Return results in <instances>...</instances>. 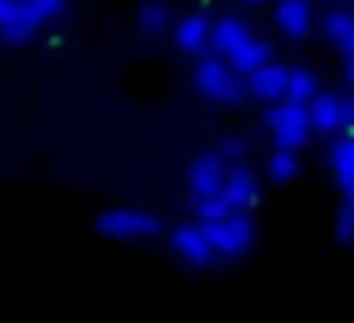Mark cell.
<instances>
[{
	"label": "cell",
	"instance_id": "obj_1",
	"mask_svg": "<svg viewBox=\"0 0 354 323\" xmlns=\"http://www.w3.org/2000/svg\"><path fill=\"white\" fill-rule=\"evenodd\" d=\"M194 88L206 95L209 103H236L240 99V72L225 61L221 54H202L194 65Z\"/></svg>",
	"mask_w": 354,
	"mask_h": 323
},
{
	"label": "cell",
	"instance_id": "obj_2",
	"mask_svg": "<svg viewBox=\"0 0 354 323\" xmlns=\"http://www.w3.org/2000/svg\"><path fill=\"white\" fill-rule=\"evenodd\" d=\"M267 130H270V137H274V148L297 153L308 141V133H313L308 107H301V103H274L270 115H267Z\"/></svg>",
	"mask_w": 354,
	"mask_h": 323
},
{
	"label": "cell",
	"instance_id": "obj_3",
	"mask_svg": "<svg viewBox=\"0 0 354 323\" xmlns=\"http://www.w3.org/2000/svg\"><path fill=\"white\" fill-rule=\"evenodd\" d=\"M95 228L111 239H141V236H156L164 228V221L153 213V209H133V206H118L100 213Z\"/></svg>",
	"mask_w": 354,
	"mask_h": 323
},
{
	"label": "cell",
	"instance_id": "obj_4",
	"mask_svg": "<svg viewBox=\"0 0 354 323\" xmlns=\"http://www.w3.org/2000/svg\"><path fill=\"white\" fill-rule=\"evenodd\" d=\"M206 232H209V244H214V251L221 259H240L255 244V224L248 213H229L225 221L206 224Z\"/></svg>",
	"mask_w": 354,
	"mask_h": 323
},
{
	"label": "cell",
	"instance_id": "obj_5",
	"mask_svg": "<svg viewBox=\"0 0 354 323\" xmlns=\"http://www.w3.org/2000/svg\"><path fill=\"white\" fill-rule=\"evenodd\" d=\"M171 251L179 255L183 262H191V266H206V262L217 259L214 244H209V232L206 224H176L171 228Z\"/></svg>",
	"mask_w": 354,
	"mask_h": 323
},
{
	"label": "cell",
	"instance_id": "obj_6",
	"mask_svg": "<svg viewBox=\"0 0 354 323\" xmlns=\"http://www.w3.org/2000/svg\"><path fill=\"white\" fill-rule=\"evenodd\" d=\"M225 179H229V168H225L221 153H206L191 164L187 171V183H191V198H214V194L225 190Z\"/></svg>",
	"mask_w": 354,
	"mask_h": 323
},
{
	"label": "cell",
	"instance_id": "obj_7",
	"mask_svg": "<svg viewBox=\"0 0 354 323\" xmlns=\"http://www.w3.org/2000/svg\"><path fill=\"white\" fill-rule=\"evenodd\" d=\"M176 46L183 50V54H206V46H214V19H206V16H183L176 23Z\"/></svg>",
	"mask_w": 354,
	"mask_h": 323
},
{
	"label": "cell",
	"instance_id": "obj_8",
	"mask_svg": "<svg viewBox=\"0 0 354 323\" xmlns=\"http://www.w3.org/2000/svg\"><path fill=\"white\" fill-rule=\"evenodd\" d=\"M225 202L232 206V213H244V209L259 206V179L248 168H229V179H225Z\"/></svg>",
	"mask_w": 354,
	"mask_h": 323
},
{
	"label": "cell",
	"instance_id": "obj_9",
	"mask_svg": "<svg viewBox=\"0 0 354 323\" xmlns=\"http://www.w3.org/2000/svg\"><path fill=\"white\" fill-rule=\"evenodd\" d=\"M286 88H290V69L286 65H263L255 77H248V92L263 103H286Z\"/></svg>",
	"mask_w": 354,
	"mask_h": 323
},
{
	"label": "cell",
	"instance_id": "obj_10",
	"mask_svg": "<svg viewBox=\"0 0 354 323\" xmlns=\"http://www.w3.org/2000/svg\"><path fill=\"white\" fill-rule=\"evenodd\" d=\"M308 118L316 133H339L346 126V103L339 95H316L308 103Z\"/></svg>",
	"mask_w": 354,
	"mask_h": 323
},
{
	"label": "cell",
	"instance_id": "obj_11",
	"mask_svg": "<svg viewBox=\"0 0 354 323\" xmlns=\"http://www.w3.org/2000/svg\"><path fill=\"white\" fill-rule=\"evenodd\" d=\"M274 19H278V27H282V35L305 39L308 27H313V4H308V0H278Z\"/></svg>",
	"mask_w": 354,
	"mask_h": 323
},
{
	"label": "cell",
	"instance_id": "obj_12",
	"mask_svg": "<svg viewBox=\"0 0 354 323\" xmlns=\"http://www.w3.org/2000/svg\"><path fill=\"white\" fill-rule=\"evenodd\" d=\"M248 39H252V31H248V23L240 16H217L214 19V50L221 57H232Z\"/></svg>",
	"mask_w": 354,
	"mask_h": 323
},
{
	"label": "cell",
	"instance_id": "obj_13",
	"mask_svg": "<svg viewBox=\"0 0 354 323\" xmlns=\"http://www.w3.org/2000/svg\"><path fill=\"white\" fill-rule=\"evenodd\" d=\"M225 61H229L232 69L240 72V77H255L263 65H270V46H267L263 39H255V35H252V39H248L232 57H225Z\"/></svg>",
	"mask_w": 354,
	"mask_h": 323
},
{
	"label": "cell",
	"instance_id": "obj_14",
	"mask_svg": "<svg viewBox=\"0 0 354 323\" xmlns=\"http://www.w3.org/2000/svg\"><path fill=\"white\" fill-rule=\"evenodd\" d=\"M39 19L31 16V12L24 8V4H19V12L12 19H4V23H0V42H8V46H24V42H31L35 35H39Z\"/></svg>",
	"mask_w": 354,
	"mask_h": 323
},
{
	"label": "cell",
	"instance_id": "obj_15",
	"mask_svg": "<svg viewBox=\"0 0 354 323\" xmlns=\"http://www.w3.org/2000/svg\"><path fill=\"white\" fill-rule=\"evenodd\" d=\"M324 35H328L339 50H351L354 46V12L351 8H331L328 16H324Z\"/></svg>",
	"mask_w": 354,
	"mask_h": 323
},
{
	"label": "cell",
	"instance_id": "obj_16",
	"mask_svg": "<svg viewBox=\"0 0 354 323\" xmlns=\"http://www.w3.org/2000/svg\"><path fill=\"white\" fill-rule=\"evenodd\" d=\"M297 171H301L297 153H290V148H274V153H270V160H267V175H270V183L286 186V183H293V179H297Z\"/></svg>",
	"mask_w": 354,
	"mask_h": 323
},
{
	"label": "cell",
	"instance_id": "obj_17",
	"mask_svg": "<svg viewBox=\"0 0 354 323\" xmlns=\"http://www.w3.org/2000/svg\"><path fill=\"white\" fill-rule=\"evenodd\" d=\"M320 95V84H316V77L308 69H290V88H286V103H301V107H308V103Z\"/></svg>",
	"mask_w": 354,
	"mask_h": 323
},
{
	"label": "cell",
	"instance_id": "obj_18",
	"mask_svg": "<svg viewBox=\"0 0 354 323\" xmlns=\"http://www.w3.org/2000/svg\"><path fill=\"white\" fill-rule=\"evenodd\" d=\"M328 160H331L335 179H354V137H351V133H343V137L331 145Z\"/></svg>",
	"mask_w": 354,
	"mask_h": 323
},
{
	"label": "cell",
	"instance_id": "obj_19",
	"mask_svg": "<svg viewBox=\"0 0 354 323\" xmlns=\"http://www.w3.org/2000/svg\"><path fill=\"white\" fill-rule=\"evenodd\" d=\"M168 23H171V16H168V8H164V4H145V8L138 12V27L141 31L149 35V39H156V35H164L168 31Z\"/></svg>",
	"mask_w": 354,
	"mask_h": 323
},
{
	"label": "cell",
	"instance_id": "obj_20",
	"mask_svg": "<svg viewBox=\"0 0 354 323\" xmlns=\"http://www.w3.org/2000/svg\"><path fill=\"white\" fill-rule=\"evenodd\" d=\"M229 213H232V206L225 202V194H214V198H194V217H198V224L225 221Z\"/></svg>",
	"mask_w": 354,
	"mask_h": 323
},
{
	"label": "cell",
	"instance_id": "obj_21",
	"mask_svg": "<svg viewBox=\"0 0 354 323\" xmlns=\"http://www.w3.org/2000/svg\"><path fill=\"white\" fill-rule=\"evenodd\" d=\"M24 8L31 12L39 23H50V19H57L65 12V0H24Z\"/></svg>",
	"mask_w": 354,
	"mask_h": 323
},
{
	"label": "cell",
	"instance_id": "obj_22",
	"mask_svg": "<svg viewBox=\"0 0 354 323\" xmlns=\"http://www.w3.org/2000/svg\"><path fill=\"white\" fill-rule=\"evenodd\" d=\"M335 236L343 239V244H354V202H351V198H343V206H339Z\"/></svg>",
	"mask_w": 354,
	"mask_h": 323
},
{
	"label": "cell",
	"instance_id": "obj_23",
	"mask_svg": "<svg viewBox=\"0 0 354 323\" xmlns=\"http://www.w3.org/2000/svg\"><path fill=\"white\" fill-rule=\"evenodd\" d=\"M244 153H248V141L244 137H225L221 141V156H225V160H240Z\"/></svg>",
	"mask_w": 354,
	"mask_h": 323
},
{
	"label": "cell",
	"instance_id": "obj_24",
	"mask_svg": "<svg viewBox=\"0 0 354 323\" xmlns=\"http://www.w3.org/2000/svg\"><path fill=\"white\" fill-rule=\"evenodd\" d=\"M19 12V0H0V23H4V19H12Z\"/></svg>",
	"mask_w": 354,
	"mask_h": 323
},
{
	"label": "cell",
	"instance_id": "obj_25",
	"mask_svg": "<svg viewBox=\"0 0 354 323\" xmlns=\"http://www.w3.org/2000/svg\"><path fill=\"white\" fill-rule=\"evenodd\" d=\"M343 57H346L343 72H346V80H351V84H354V46H351V50H343Z\"/></svg>",
	"mask_w": 354,
	"mask_h": 323
},
{
	"label": "cell",
	"instance_id": "obj_26",
	"mask_svg": "<svg viewBox=\"0 0 354 323\" xmlns=\"http://www.w3.org/2000/svg\"><path fill=\"white\" fill-rule=\"evenodd\" d=\"M339 186H343V198L354 202V179H339Z\"/></svg>",
	"mask_w": 354,
	"mask_h": 323
},
{
	"label": "cell",
	"instance_id": "obj_27",
	"mask_svg": "<svg viewBox=\"0 0 354 323\" xmlns=\"http://www.w3.org/2000/svg\"><path fill=\"white\" fill-rule=\"evenodd\" d=\"M244 8H259V4H267V0H240Z\"/></svg>",
	"mask_w": 354,
	"mask_h": 323
},
{
	"label": "cell",
	"instance_id": "obj_28",
	"mask_svg": "<svg viewBox=\"0 0 354 323\" xmlns=\"http://www.w3.org/2000/svg\"><path fill=\"white\" fill-rule=\"evenodd\" d=\"M19 4H24V0H19Z\"/></svg>",
	"mask_w": 354,
	"mask_h": 323
}]
</instances>
